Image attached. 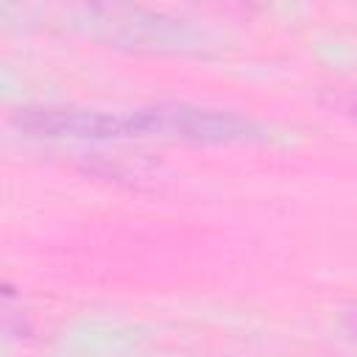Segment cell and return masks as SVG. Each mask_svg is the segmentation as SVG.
<instances>
[{
  "mask_svg": "<svg viewBox=\"0 0 357 357\" xmlns=\"http://www.w3.org/2000/svg\"><path fill=\"white\" fill-rule=\"evenodd\" d=\"M337 109H343L346 114L357 117V95H343V98H337Z\"/></svg>",
  "mask_w": 357,
  "mask_h": 357,
  "instance_id": "cell-1",
  "label": "cell"
}]
</instances>
